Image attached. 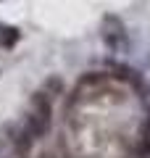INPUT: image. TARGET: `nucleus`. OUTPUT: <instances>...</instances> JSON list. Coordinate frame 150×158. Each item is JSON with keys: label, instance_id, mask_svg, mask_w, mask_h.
Listing matches in <instances>:
<instances>
[{"label": "nucleus", "instance_id": "f257e3e1", "mask_svg": "<svg viewBox=\"0 0 150 158\" xmlns=\"http://www.w3.org/2000/svg\"><path fill=\"white\" fill-rule=\"evenodd\" d=\"M103 40L113 50L127 48V32H124V24L116 16H106V21H103Z\"/></svg>", "mask_w": 150, "mask_h": 158}, {"label": "nucleus", "instance_id": "7ed1b4c3", "mask_svg": "<svg viewBox=\"0 0 150 158\" xmlns=\"http://www.w3.org/2000/svg\"><path fill=\"white\" fill-rule=\"evenodd\" d=\"M45 92H48V95H61L63 92V79L61 77L48 79V82H45Z\"/></svg>", "mask_w": 150, "mask_h": 158}, {"label": "nucleus", "instance_id": "f03ea898", "mask_svg": "<svg viewBox=\"0 0 150 158\" xmlns=\"http://www.w3.org/2000/svg\"><path fill=\"white\" fill-rule=\"evenodd\" d=\"M21 40V32L16 27H0V48H13Z\"/></svg>", "mask_w": 150, "mask_h": 158}]
</instances>
